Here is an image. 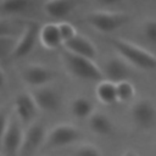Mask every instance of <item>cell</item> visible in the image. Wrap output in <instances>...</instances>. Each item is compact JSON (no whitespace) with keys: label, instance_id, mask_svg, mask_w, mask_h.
I'll list each match as a JSON object with an SVG mask.
<instances>
[{"label":"cell","instance_id":"obj_1","mask_svg":"<svg viewBox=\"0 0 156 156\" xmlns=\"http://www.w3.org/2000/svg\"><path fill=\"white\" fill-rule=\"evenodd\" d=\"M110 44L116 49L118 56L126 60L130 66L144 71L156 69V55L140 45L121 38H111Z\"/></svg>","mask_w":156,"mask_h":156},{"label":"cell","instance_id":"obj_2","mask_svg":"<svg viewBox=\"0 0 156 156\" xmlns=\"http://www.w3.org/2000/svg\"><path fill=\"white\" fill-rule=\"evenodd\" d=\"M62 61L67 71L76 78L88 82L104 80L102 69L95 63L94 60L74 55L69 51H62Z\"/></svg>","mask_w":156,"mask_h":156},{"label":"cell","instance_id":"obj_3","mask_svg":"<svg viewBox=\"0 0 156 156\" xmlns=\"http://www.w3.org/2000/svg\"><path fill=\"white\" fill-rule=\"evenodd\" d=\"M130 16L116 11H91L84 16V22L101 33H112L127 24Z\"/></svg>","mask_w":156,"mask_h":156},{"label":"cell","instance_id":"obj_4","mask_svg":"<svg viewBox=\"0 0 156 156\" xmlns=\"http://www.w3.org/2000/svg\"><path fill=\"white\" fill-rule=\"evenodd\" d=\"M82 139V132L73 124L60 123L46 134L44 146L46 149H62L78 143Z\"/></svg>","mask_w":156,"mask_h":156},{"label":"cell","instance_id":"obj_5","mask_svg":"<svg viewBox=\"0 0 156 156\" xmlns=\"http://www.w3.org/2000/svg\"><path fill=\"white\" fill-rule=\"evenodd\" d=\"M46 129L43 122L34 121L24 129L23 141L18 152V156H33L45 144Z\"/></svg>","mask_w":156,"mask_h":156},{"label":"cell","instance_id":"obj_6","mask_svg":"<svg viewBox=\"0 0 156 156\" xmlns=\"http://www.w3.org/2000/svg\"><path fill=\"white\" fill-rule=\"evenodd\" d=\"M40 27L41 26L37 21H28L24 23L22 33L16 40V45L11 55V58H21L29 55L33 51L37 40L39 39Z\"/></svg>","mask_w":156,"mask_h":156},{"label":"cell","instance_id":"obj_7","mask_svg":"<svg viewBox=\"0 0 156 156\" xmlns=\"http://www.w3.org/2000/svg\"><path fill=\"white\" fill-rule=\"evenodd\" d=\"M22 123L16 118V116H11L9 121L7 129L1 140L0 149L4 156H18L24 130L22 129Z\"/></svg>","mask_w":156,"mask_h":156},{"label":"cell","instance_id":"obj_8","mask_svg":"<svg viewBox=\"0 0 156 156\" xmlns=\"http://www.w3.org/2000/svg\"><path fill=\"white\" fill-rule=\"evenodd\" d=\"M130 117L139 129H150L156 122V107L149 99L136 100L132 105Z\"/></svg>","mask_w":156,"mask_h":156},{"label":"cell","instance_id":"obj_9","mask_svg":"<svg viewBox=\"0 0 156 156\" xmlns=\"http://www.w3.org/2000/svg\"><path fill=\"white\" fill-rule=\"evenodd\" d=\"M13 111L16 118L23 124L29 126L34 122V118L39 111L33 96L30 93L22 91L15 96L13 100Z\"/></svg>","mask_w":156,"mask_h":156},{"label":"cell","instance_id":"obj_10","mask_svg":"<svg viewBox=\"0 0 156 156\" xmlns=\"http://www.w3.org/2000/svg\"><path fill=\"white\" fill-rule=\"evenodd\" d=\"M21 76H22L23 82L27 85L32 87L33 89L48 85L56 77V74H55V72L52 69H50L48 66L39 65V63L28 65L22 71Z\"/></svg>","mask_w":156,"mask_h":156},{"label":"cell","instance_id":"obj_11","mask_svg":"<svg viewBox=\"0 0 156 156\" xmlns=\"http://www.w3.org/2000/svg\"><path fill=\"white\" fill-rule=\"evenodd\" d=\"M130 73V65L121 56L108 58L102 67L104 79L110 80L115 84L123 80H128Z\"/></svg>","mask_w":156,"mask_h":156},{"label":"cell","instance_id":"obj_12","mask_svg":"<svg viewBox=\"0 0 156 156\" xmlns=\"http://www.w3.org/2000/svg\"><path fill=\"white\" fill-rule=\"evenodd\" d=\"M39 111L55 112L61 106V95L52 88L45 85L30 91Z\"/></svg>","mask_w":156,"mask_h":156},{"label":"cell","instance_id":"obj_13","mask_svg":"<svg viewBox=\"0 0 156 156\" xmlns=\"http://www.w3.org/2000/svg\"><path fill=\"white\" fill-rule=\"evenodd\" d=\"M62 46H63V50H66V51H69L74 55L83 56V57H87L90 60H94L98 55L95 44L90 39H88L87 37H84L79 33L77 35H74L72 39H69L68 41H66Z\"/></svg>","mask_w":156,"mask_h":156},{"label":"cell","instance_id":"obj_14","mask_svg":"<svg viewBox=\"0 0 156 156\" xmlns=\"http://www.w3.org/2000/svg\"><path fill=\"white\" fill-rule=\"evenodd\" d=\"M39 40L41 45L48 49V50H54L57 49L58 46L62 45V39L58 32V26L57 23H46L40 27L39 32Z\"/></svg>","mask_w":156,"mask_h":156},{"label":"cell","instance_id":"obj_15","mask_svg":"<svg viewBox=\"0 0 156 156\" xmlns=\"http://www.w3.org/2000/svg\"><path fill=\"white\" fill-rule=\"evenodd\" d=\"M89 129L98 136H107L113 132V123L110 117L102 112H94L88 118Z\"/></svg>","mask_w":156,"mask_h":156},{"label":"cell","instance_id":"obj_16","mask_svg":"<svg viewBox=\"0 0 156 156\" xmlns=\"http://www.w3.org/2000/svg\"><path fill=\"white\" fill-rule=\"evenodd\" d=\"M73 10L72 0H46L44 2V11L46 15L55 20L66 18Z\"/></svg>","mask_w":156,"mask_h":156},{"label":"cell","instance_id":"obj_17","mask_svg":"<svg viewBox=\"0 0 156 156\" xmlns=\"http://www.w3.org/2000/svg\"><path fill=\"white\" fill-rule=\"evenodd\" d=\"M95 96L104 105H112L117 102L116 84L106 79L98 82L95 88Z\"/></svg>","mask_w":156,"mask_h":156},{"label":"cell","instance_id":"obj_18","mask_svg":"<svg viewBox=\"0 0 156 156\" xmlns=\"http://www.w3.org/2000/svg\"><path fill=\"white\" fill-rule=\"evenodd\" d=\"M71 112L78 119H88L95 112L94 104L85 96H77L71 102Z\"/></svg>","mask_w":156,"mask_h":156},{"label":"cell","instance_id":"obj_19","mask_svg":"<svg viewBox=\"0 0 156 156\" xmlns=\"http://www.w3.org/2000/svg\"><path fill=\"white\" fill-rule=\"evenodd\" d=\"M33 0H0V12L6 15L18 13L26 11Z\"/></svg>","mask_w":156,"mask_h":156},{"label":"cell","instance_id":"obj_20","mask_svg":"<svg viewBox=\"0 0 156 156\" xmlns=\"http://www.w3.org/2000/svg\"><path fill=\"white\" fill-rule=\"evenodd\" d=\"M116 91H117V101L119 102H129L135 96V87L129 79L117 83Z\"/></svg>","mask_w":156,"mask_h":156},{"label":"cell","instance_id":"obj_21","mask_svg":"<svg viewBox=\"0 0 156 156\" xmlns=\"http://www.w3.org/2000/svg\"><path fill=\"white\" fill-rule=\"evenodd\" d=\"M16 40L13 37H2L0 38V60L1 58H11L13 52Z\"/></svg>","mask_w":156,"mask_h":156},{"label":"cell","instance_id":"obj_22","mask_svg":"<svg viewBox=\"0 0 156 156\" xmlns=\"http://www.w3.org/2000/svg\"><path fill=\"white\" fill-rule=\"evenodd\" d=\"M141 30H143L144 38L147 41H150L152 44H156V18L145 20L144 23H143Z\"/></svg>","mask_w":156,"mask_h":156},{"label":"cell","instance_id":"obj_23","mask_svg":"<svg viewBox=\"0 0 156 156\" xmlns=\"http://www.w3.org/2000/svg\"><path fill=\"white\" fill-rule=\"evenodd\" d=\"M58 26V32H60V35H61V39H62V45L68 41L69 39H72L74 35H77V30H76V27L67 22V21H61L60 23H57Z\"/></svg>","mask_w":156,"mask_h":156},{"label":"cell","instance_id":"obj_24","mask_svg":"<svg viewBox=\"0 0 156 156\" xmlns=\"http://www.w3.org/2000/svg\"><path fill=\"white\" fill-rule=\"evenodd\" d=\"M73 156H102L100 150L93 145V144H83V145H79L74 152H73Z\"/></svg>","mask_w":156,"mask_h":156},{"label":"cell","instance_id":"obj_25","mask_svg":"<svg viewBox=\"0 0 156 156\" xmlns=\"http://www.w3.org/2000/svg\"><path fill=\"white\" fill-rule=\"evenodd\" d=\"M16 28L15 22L9 18H0V38L13 37V29Z\"/></svg>","mask_w":156,"mask_h":156},{"label":"cell","instance_id":"obj_26","mask_svg":"<svg viewBox=\"0 0 156 156\" xmlns=\"http://www.w3.org/2000/svg\"><path fill=\"white\" fill-rule=\"evenodd\" d=\"M10 117L11 116H9L7 111L4 107H0V145H1V140L4 138V134H5L6 129H7Z\"/></svg>","mask_w":156,"mask_h":156},{"label":"cell","instance_id":"obj_27","mask_svg":"<svg viewBox=\"0 0 156 156\" xmlns=\"http://www.w3.org/2000/svg\"><path fill=\"white\" fill-rule=\"evenodd\" d=\"M122 0H98V2L102 6H111V5H116L118 2H121Z\"/></svg>","mask_w":156,"mask_h":156},{"label":"cell","instance_id":"obj_28","mask_svg":"<svg viewBox=\"0 0 156 156\" xmlns=\"http://www.w3.org/2000/svg\"><path fill=\"white\" fill-rule=\"evenodd\" d=\"M5 84H6V74L0 67V89H2Z\"/></svg>","mask_w":156,"mask_h":156},{"label":"cell","instance_id":"obj_29","mask_svg":"<svg viewBox=\"0 0 156 156\" xmlns=\"http://www.w3.org/2000/svg\"><path fill=\"white\" fill-rule=\"evenodd\" d=\"M122 156H139V154H138L135 150H132V149H130V150H127Z\"/></svg>","mask_w":156,"mask_h":156},{"label":"cell","instance_id":"obj_30","mask_svg":"<svg viewBox=\"0 0 156 156\" xmlns=\"http://www.w3.org/2000/svg\"><path fill=\"white\" fill-rule=\"evenodd\" d=\"M0 156H1V155H0Z\"/></svg>","mask_w":156,"mask_h":156}]
</instances>
